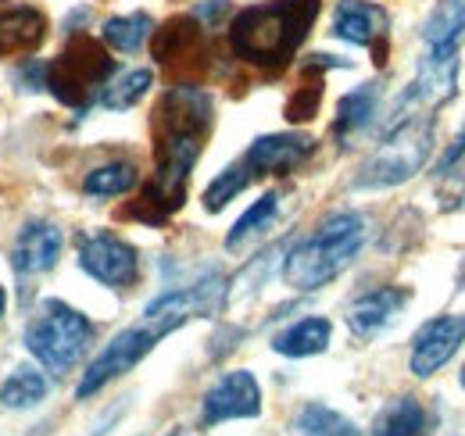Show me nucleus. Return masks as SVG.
Masks as SVG:
<instances>
[{
  "instance_id": "412c9836",
  "label": "nucleus",
  "mask_w": 465,
  "mask_h": 436,
  "mask_svg": "<svg viewBox=\"0 0 465 436\" xmlns=\"http://www.w3.org/2000/svg\"><path fill=\"white\" fill-rule=\"evenodd\" d=\"M47 393H51V382L44 380V372H36L33 365H18L7 380L0 382V404L15 408V411L36 408Z\"/></svg>"
},
{
  "instance_id": "39448f33",
  "label": "nucleus",
  "mask_w": 465,
  "mask_h": 436,
  "mask_svg": "<svg viewBox=\"0 0 465 436\" xmlns=\"http://www.w3.org/2000/svg\"><path fill=\"white\" fill-rule=\"evenodd\" d=\"M112 72H115V61L108 57V51L97 40L75 36L64 54L54 57L51 64H44V86L61 104L86 111L97 101L101 86L112 79Z\"/></svg>"
},
{
  "instance_id": "c85d7f7f",
  "label": "nucleus",
  "mask_w": 465,
  "mask_h": 436,
  "mask_svg": "<svg viewBox=\"0 0 465 436\" xmlns=\"http://www.w3.org/2000/svg\"><path fill=\"white\" fill-rule=\"evenodd\" d=\"M462 158H465V125H462V133H459V140L448 147V154H444V158H440V164H437V175H448V172L462 162Z\"/></svg>"
},
{
  "instance_id": "0eeeda50",
  "label": "nucleus",
  "mask_w": 465,
  "mask_h": 436,
  "mask_svg": "<svg viewBox=\"0 0 465 436\" xmlns=\"http://www.w3.org/2000/svg\"><path fill=\"white\" fill-rule=\"evenodd\" d=\"M459 90V44L430 47V54L419 61L415 79L405 86V94L394 104V122L433 114L440 104H448Z\"/></svg>"
},
{
  "instance_id": "6ab92c4d",
  "label": "nucleus",
  "mask_w": 465,
  "mask_h": 436,
  "mask_svg": "<svg viewBox=\"0 0 465 436\" xmlns=\"http://www.w3.org/2000/svg\"><path fill=\"white\" fill-rule=\"evenodd\" d=\"M151 83H154V72H151V68H129V72H122V75L108 79V83L101 86L97 104H101V108H108V111L136 108V104L147 97Z\"/></svg>"
},
{
  "instance_id": "f8f14e48",
  "label": "nucleus",
  "mask_w": 465,
  "mask_h": 436,
  "mask_svg": "<svg viewBox=\"0 0 465 436\" xmlns=\"http://www.w3.org/2000/svg\"><path fill=\"white\" fill-rule=\"evenodd\" d=\"M312 151H315V140L308 133H272V136H258L247 147L243 164L254 175H287L308 162Z\"/></svg>"
},
{
  "instance_id": "1a4fd4ad",
  "label": "nucleus",
  "mask_w": 465,
  "mask_h": 436,
  "mask_svg": "<svg viewBox=\"0 0 465 436\" xmlns=\"http://www.w3.org/2000/svg\"><path fill=\"white\" fill-rule=\"evenodd\" d=\"M262 415V386L247 369L226 372L201 401V426H223L232 419H258Z\"/></svg>"
},
{
  "instance_id": "20e7f679",
  "label": "nucleus",
  "mask_w": 465,
  "mask_h": 436,
  "mask_svg": "<svg viewBox=\"0 0 465 436\" xmlns=\"http://www.w3.org/2000/svg\"><path fill=\"white\" fill-rule=\"evenodd\" d=\"M90 340H94V322L64 301H44L40 315L25 326L29 354L54 376H64L79 365Z\"/></svg>"
},
{
  "instance_id": "4468645a",
  "label": "nucleus",
  "mask_w": 465,
  "mask_h": 436,
  "mask_svg": "<svg viewBox=\"0 0 465 436\" xmlns=\"http://www.w3.org/2000/svg\"><path fill=\"white\" fill-rule=\"evenodd\" d=\"M61 258V229L51 222H29L11 247V269L18 275L51 272Z\"/></svg>"
},
{
  "instance_id": "bb28decb",
  "label": "nucleus",
  "mask_w": 465,
  "mask_h": 436,
  "mask_svg": "<svg viewBox=\"0 0 465 436\" xmlns=\"http://www.w3.org/2000/svg\"><path fill=\"white\" fill-rule=\"evenodd\" d=\"M251 179H254V172H251L243 162L223 168V172L215 175V183L204 190V208H208V212H223L236 193H243V190H247V183H251Z\"/></svg>"
},
{
  "instance_id": "7ed1b4c3",
  "label": "nucleus",
  "mask_w": 465,
  "mask_h": 436,
  "mask_svg": "<svg viewBox=\"0 0 465 436\" xmlns=\"http://www.w3.org/2000/svg\"><path fill=\"white\" fill-rule=\"evenodd\" d=\"M433 151V114H415L391 122L383 144L372 151V158L361 164L354 186L358 190H387L408 183Z\"/></svg>"
},
{
  "instance_id": "a878e982",
  "label": "nucleus",
  "mask_w": 465,
  "mask_h": 436,
  "mask_svg": "<svg viewBox=\"0 0 465 436\" xmlns=\"http://www.w3.org/2000/svg\"><path fill=\"white\" fill-rule=\"evenodd\" d=\"M276 212H280V197L276 193H265V197H258L243 215L236 218V225L230 229V236H226V247L230 251H236L243 240H251L254 233H262L272 218H276Z\"/></svg>"
},
{
  "instance_id": "f03ea898",
  "label": "nucleus",
  "mask_w": 465,
  "mask_h": 436,
  "mask_svg": "<svg viewBox=\"0 0 465 436\" xmlns=\"http://www.w3.org/2000/svg\"><path fill=\"white\" fill-rule=\"evenodd\" d=\"M365 236H369V229L358 212H337V215L322 218L319 229L283 258L287 286L301 290V293L322 290L358 258V251L365 247Z\"/></svg>"
},
{
  "instance_id": "6e6552de",
  "label": "nucleus",
  "mask_w": 465,
  "mask_h": 436,
  "mask_svg": "<svg viewBox=\"0 0 465 436\" xmlns=\"http://www.w3.org/2000/svg\"><path fill=\"white\" fill-rule=\"evenodd\" d=\"M79 265L83 272L104 286H129L136 272H140V258H136V247L125 243L122 236L108 233V229H97V233H86L79 240Z\"/></svg>"
},
{
  "instance_id": "f3484780",
  "label": "nucleus",
  "mask_w": 465,
  "mask_h": 436,
  "mask_svg": "<svg viewBox=\"0 0 465 436\" xmlns=\"http://www.w3.org/2000/svg\"><path fill=\"white\" fill-rule=\"evenodd\" d=\"M433 433V415L419 397H398L391 401L376 422H372V436H430Z\"/></svg>"
},
{
  "instance_id": "a211bd4d",
  "label": "nucleus",
  "mask_w": 465,
  "mask_h": 436,
  "mask_svg": "<svg viewBox=\"0 0 465 436\" xmlns=\"http://www.w3.org/2000/svg\"><path fill=\"white\" fill-rule=\"evenodd\" d=\"M333 340V326L330 319H319V315H308L301 322H293L291 329H283L276 340H272V351L283 354V358H312V354H322Z\"/></svg>"
},
{
  "instance_id": "393cba45",
  "label": "nucleus",
  "mask_w": 465,
  "mask_h": 436,
  "mask_svg": "<svg viewBox=\"0 0 465 436\" xmlns=\"http://www.w3.org/2000/svg\"><path fill=\"white\" fill-rule=\"evenodd\" d=\"M201 25L193 22V18H173L165 29H158V36H154V57L162 61V64H175L179 57H186L193 47H197V40H201V33H197Z\"/></svg>"
},
{
  "instance_id": "4be33fe9",
  "label": "nucleus",
  "mask_w": 465,
  "mask_h": 436,
  "mask_svg": "<svg viewBox=\"0 0 465 436\" xmlns=\"http://www.w3.org/2000/svg\"><path fill=\"white\" fill-rule=\"evenodd\" d=\"M462 33H465V0H437V7L430 11V18L422 25L426 47L459 44Z\"/></svg>"
},
{
  "instance_id": "2f4dec72",
  "label": "nucleus",
  "mask_w": 465,
  "mask_h": 436,
  "mask_svg": "<svg viewBox=\"0 0 465 436\" xmlns=\"http://www.w3.org/2000/svg\"><path fill=\"white\" fill-rule=\"evenodd\" d=\"M459 382H462V390H465V365H462V372H459Z\"/></svg>"
},
{
  "instance_id": "5701e85b",
  "label": "nucleus",
  "mask_w": 465,
  "mask_h": 436,
  "mask_svg": "<svg viewBox=\"0 0 465 436\" xmlns=\"http://www.w3.org/2000/svg\"><path fill=\"white\" fill-rule=\"evenodd\" d=\"M154 33V22L147 11H133V15H118V18H108L104 22V40L108 47H115L122 54H133L147 44V36Z\"/></svg>"
},
{
  "instance_id": "aec40b11",
  "label": "nucleus",
  "mask_w": 465,
  "mask_h": 436,
  "mask_svg": "<svg viewBox=\"0 0 465 436\" xmlns=\"http://www.w3.org/2000/svg\"><path fill=\"white\" fill-rule=\"evenodd\" d=\"M293 436H361V430L351 422L348 415L319 404V401H308L297 415H293Z\"/></svg>"
},
{
  "instance_id": "cd10ccee",
  "label": "nucleus",
  "mask_w": 465,
  "mask_h": 436,
  "mask_svg": "<svg viewBox=\"0 0 465 436\" xmlns=\"http://www.w3.org/2000/svg\"><path fill=\"white\" fill-rule=\"evenodd\" d=\"M319 97H322V90H319V86H312V90H297V94H293V101L287 104V118H291V122H304V118H315Z\"/></svg>"
},
{
  "instance_id": "dca6fc26",
  "label": "nucleus",
  "mask_w": 465,
  "mask_h": 436,
  "mask_svg": "<svg viewBox=\"0 0 465 436\" xmlns=\"http://www.w3.org/2000/svg\"><path fill=\"white\" fill-rule=\"evenodd\" d=\"M376 114H380V83H361L337 104V122H333L337 140L348 147L354 136H361L376 122Z\"/></svg>"
},
{
  "instance_id": "423d86ee",
  "label": "nucleus",
  "mask_w": 465,
  "mask_h": 436,
  "mask_svg": "<svg viewBox=\"0 0 465 436\" xmlns=\"http://www.w3.org/2000/svg\"><path fill=\"white\" fill-rule=\"evenodd\" d=\"M165 336H169V329L158 326L154 319H143V322H136V326L115 332L112 343H108V347L90 362V369L83 372L75 397L86 401V397H94L97 390H104L112 380L125 376L129 369H136V365L158 347V340H165Z\"/></svg>"
},
{
  "instance_id": "2eb2a0df",
  "label": "nucleus",
  "mask_w": 465,
  "mask_h": 436,
  "mask_svg": "<svg viewBox=\"0 0 465 436\" xmlns=\"http://www.w3.org/2000/svg\"><path fill=\"white\" fill-rule=\"evenodd\" d=\"M47 18L29 4H0V57L29 54L44 44Z\"/></svg>"
},
{
  "instance_id": "7c9ffc66",
  "label": "nucleus",
  "mask_w": 465,
  "mask_h": 436,
  "mask_svg": "<svg viewBox=\"0 0 465 436\" xmlns=\"http://www.w3.org/2000/svg\"><path fill=\"white\" fill-rule=\"evenodd\" d=\"M459 286L465 290V265H462V275H459Z\"/></svg>"
},
{
  "instance_id": "9b49d317",
  "label": "nucleus",
  "mask_w": 465,
  "mask_h": 436,
  "mask_svg": "<svg viewBox=\"0 0 465 436\" xmlns=\"http://www.w3.org/2000/svg\"><path fill=\"white\" fill-rule=\"evenodd\" d=\"M387 33H391V15L372 4V0H341L333 11V36L358 44V47H372L376 64L387 61Z\"/></svg>"
},
{
  "instance_id": "b1692460",
  "label": "nucleus",
  "mask_w": 465,
  "mask_h": 436,
  "mask_svg": "<svg viewBox=\"0 0 465 436\" xmlns=\"http://www.w3.org/2000/svg\"><path fill=\"white\" fill-rule=\"evenodd\" d=\"M136 179L140 175H136L133 162H108L83 179V193L86 197H118V193H129L136 186Z\"/></svg>"
},
{
  "instance_id": "ddd939ff",
  "label": "nucleus",
  "mask_w": 465,
  "mask_h": 436,
  "mask_svg": "<svg viewBox=\"0 0 465 436\" xmlns=\"http://www.w3.org/2000/svg\"><path fill=\"white\" fill-rule=\"evenodd\" d=\"M411 293L401 286H376L369 293H361L358 301H351L348 308V329L358 340H372L387 326H394L408 308Z\"/></svg>"
},
{
  "instance_id": "c756f323",
  "label": "nucleus",
  "mask_w": 465,
  "mask_h": 436,
  "mask_svg": "<svg viewBox=\"0 0 465 436\" xmlns=\"http://www.w3.org/2000/svg\"><path fill=\"white\" fill-rule=\"evenodd\" d=\"M4 308H7V293H4V286H0V315H4Z\"/></svg>"
},
{
  "instance_id": "f257e3e1",
  "label": "nucleus",
  "mask_w": 465,
  "mask_h": 436,
  "mask_svg": "<svg viewBox=\"0 0 465 436\" xmlns=\"http://www.w3.org/2000/svg\"><path fill=\"white\" fill-rule=\"evenodd\" d=\"M319 18V0H269L243 7L230 25L236 57L258 68H283Z\"/></svg>"
},
{
  "instance_id": "473e14b6",
  "label": "nucleus",
  "mask_w": 465,
  "mask_h": 436,
  "mask_svg": "<svg viewBox=\"0 0 465 436\" xmlns=\"http://www.w3.org/2000/svg\"><path fill=\"white\" fill-rule=\"evenodd\" d=\"M169 436H186V433H183V430H173V433H169Z\"/></svg>"
},
{
  "instance_id": "9d476101",
  "label": "nucleus",
  "mask_w": 465,
  "mask_h": 436,
  "mask_svg": "<svg viewBox=\"0 0 465 436\" xmlns=\"http://www.w3.org/2000/svg\"><path fill=\"white\" fill-rule=\"evenodd\" d=\"M465 343V315H437L430 322H422L419 332L411 336V376L430 380L437 376Z\"/></svg>"
}]
</instances>
